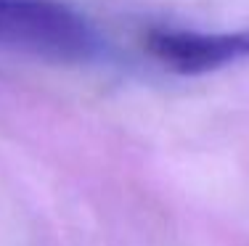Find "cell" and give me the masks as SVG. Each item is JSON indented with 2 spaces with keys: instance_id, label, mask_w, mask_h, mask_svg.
I'll return each mask as SVG.
<instances>
[{
  "instance_id": "1",
  "label": "cell",
  "mask_w": 249,
  "mask_h": 246,
  "mask_svg": "<svg viewBox=\"0 0 249 246\" xmlns=\"http://www.w3.org/2000/svg\"><path fill=\"white\" fill-rule=\"evenodd\" d=\"M0 50L56 64H88L104 53L96 24L61 0H0Z\"/></svg>"
},
{
  "instance_id": "2",
  "label": "cell",
  "mask_w": 249,
  "mask_h": 246,
  "mask_svg": "<svg viewBox=\"0 0 249 246\" xmlns=\"http://www.w3.org/2000/svg\"><path fill=\"white\" fill-rule=\"evenodd\" d=\"M146 50L175 74H207L249 61V29L201 32L186 27H154L143 40Z\"/></svg>"
}]
</instances>
